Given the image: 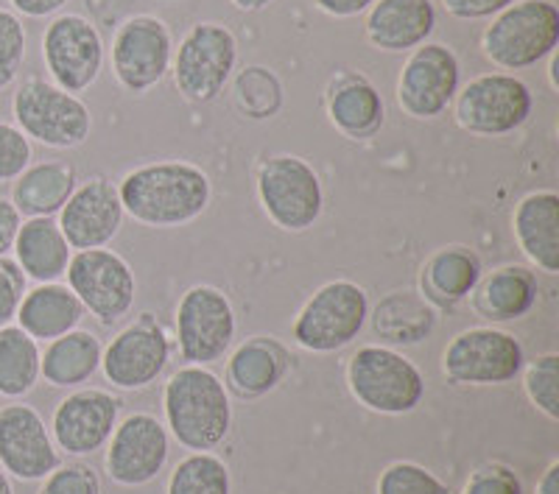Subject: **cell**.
<instances>
[{"label":"cell","mask_w":559,"mask_h":494,"mask_svg":"<svg viewBox=\"0 0 559 494\" xmlns=\"http://www.w3.org/2000/svg\"><path fill=\"white\" fill-rule=\"evenodd\" d=\"M127 216L143 227H185L210 204V179L191 162L140 165L118 184Z\"/></svg>","instance_id":"6da1fadb"},{"label":"cell","mask_w":559,"mask_h":494,"mask_svg":"<svg viewBox=\"0 0 559 494\" xmlns=\"http://www.w3.org/2000/svg\"><path fill=\"white\" fill-rule=\"evenodd\" d=\"M163 408L174 438L193 453L218 447L233 425V408L224 383L193 363L171 374L163 394Z\"/></svg>","instance_id":"7a4b0ae2"},{"label":"cell","mask_w":559,"mask_h":494,"mask_svg":"<svg viewBox=\"0 0 559 494\" xmlns=\"http://www.w3.org/2000/svg\"><path fill=\"white\" fill-rule=\"evenodd\" d=\"M347 386L364 408L386 417L412 413L426 397V377L392 347L369 344L347 363Z\"/></svg>","instance_id":"3957f363"},{"label":"cell","mask_w":559,"mask_h":494,"mask_svg":"<svg viewBox=\"0 0 559 494\" xmlns=\"http://www.w3.org/2000/svg\"><path fill=\"white\" fill-rule=\"evenodd\" d=\"M559 9L551 0H515L484 32V53L503 70H523L557 51Z\"/></svg>","instance_id":"277c9868"},{"label":"cell","mask_w":559,"mask_h":494,"mask_svg":"<svg viewBox=\"0 0 559 494\" xmlns=\"http://www.w3.org/2000/svg\"><path fill=\"white\" fill-rule=\"evenodd\" d=\"M369 316L367 291L349 279L319 288L294 322V341L308 352H338L358 338Z\"/></svg>","instance_id":"5b68a950"},{"label":"cell","mask_w":559,"mask_h":494,"mask_svg":"<svg viewBox=\"0 0 559 494\" xmlns=\"http://www.w3.org/2000/svg\"><path fill=\"white\" fill-rule=\"evenodd\" d=\"M12 112L20 132L48 148L82 146L93 129V115L84 101L43 79H28L20 84Z\"/></svg>","instance_id":"8992f818"},{"label":"cell","mask_w":559,"mask_h":494,"mask_svg":"<svg viewBox=\"0 0 559 494\" xmlns=\"http://www.w3.org/2000/svg\"><path fill=\"white\" fill-rule=\"evenodd\" d=\"M258 198L263 213L286 232H306L319 221L324 207L319 173L294 154H277L261 165Z\"/></svg>","instance_id":"52a82bcc"},{"label":"cell","mask_w":559,"mask_h":494,"mask_svg":"<svg viewBox=\"0 0 559 494\" xmlns=\"http://www.w3.org/2000/svg\"><path fill=\"white\" fill-rule=\"evenodd\" d=\"M238 62V43L222 23H199L185 34L174 59V84L188 101L207 104L227 87Z\"/></svg>","instance_id":"ba28073f"},{"label":"cell","mask_w":559,"mask_h":494,"mask_svg":"<svg viewBox=\"0 0 559 494\" xmlns=\"http://www.w3.org/2000/svg\"><path fill=\"white\" fill-rule=\"evenodd\" d=\"M523 347L512 333L471 327L451 338L442 352V372L459 386H503L523 369Z\"/></svg>","instance_id":"9c48e42d"},{"label":"cell","mask_w":559,"mask_h":494,"mask_svg":"<svg viewBox=\"0 0 559 494\" xmlns=\"http://www.w3.org/2000/svg\"><path fill=\"white\" fill-rule=\"evenodd\" d=\"M68 288L76 293L84 311L96 316L104 327L121 322L134 304L138 282L121 254L109 249H84L68 263Z\"/></svg>","instance_id":"30bf717a"},{"label":"cell","mask_w":559,"mask_h":494,"mask_svg":"<svg viewBox=\"0 0 559 494\" xmlns=\"http://www.w3.org/2000/svg\"><path fill=\"white\" fill-rule=\"evenodd\" d=\"M236 338V311L227 293L213 286H193L177 304L179 356L193 366L224 358Z\"/></svg>","instance_id":"8fae6325"},{"label":"cell","mask_w":559,"mask_h":494,"mask_svg":"<svg viewBox=\"0 0 559 494\" xmlns=\"http://www.w3.org/2000/svg\"><path fill=\"white\" fill-rule=\"evenodd\" d=\"M459 126L484 137L518 132L532 115V93L526 84L507 73L473 79L456 96Z\"/></svg>","instance_id":"7c38bea8"},{"label":"cell","mask_w":559,"mask_h":494,"mask_svg":"<svg viewBox=\"0 0 559 494\" xmlns=\"http://www.w3.org/2000/svg\"><path fill=\"white\" fill-rule=\"evenodd\" d=\"M171 32L152 14L127 20L112 39V70L127 93H146L171 70Z\"/></svg>","instance_id":"4fadbf2b"},{"label":"cell","mask_w":559,"mask_h":494,"mask_svg":"<svg viewBox=\"0 0 559 494\" xmlns=\"http://www.w3.org/2000/svg\"><path fill=\"white\" fill-rule=\"evenodd\" d=\"M459 59L451 48L439 43H423L414 48L397 79V104L417 121L439 118L459 93Z\"/></svg>","instance_id":"5bb4252c"},{"label":"cell","mask_w":559,"mask_h":494,"mask_svg":"<svg viewBox=\"0 0 559 494\" xmlns=\"http://www.w3.org/2000/svg\"><path fill=\"white\" fill-rule=\"evenodd\" d=\"M43 59L59 89L84 93L102 73L104 43L82 14H62L45 28Z\"/></svg>","instance_id":"9a60e30c"},{"label":"cell","mask_w":559,"mask_h":494,"mask_svg":"<svg viewBox=\"0 0 559 494\" xmlns=\"http://www.w3.org/2000/svg\"><path fill=\"white\" fill-rule=\"evenodd\" d=\"M168 433L152 413H132L109 436L107 472L121 486H143L163 472L168 461Z\"/></svg>","instance_id":"2e32d148"},{"label":"cell","mask_w":559,"mask_h":494,"mask_svg":"<svg viewBox=\"0 0 559 494\" xmlns=\"http://www.w3.org/2000/svg\"><path fill=\"white\" fill-rule=\"evenodd\" d=\"M59 467L43 417L32 406L0 408V469L17 481H43Z\"/></svg>","instance_id":"e0dca14e"},{"label":"cell","mask_w":559,"mask_h":494,"mask_svg":"<svg viewBox=\"0 0 559 494\" xmlns=\"http://www.w3.org/2000/svg\"><path fill=\"white\" fill-rule=\"evenodd\" d=\"M59 229L70 249H104L121 232L123 207L118 188L107 179H90L70 193L59 209Z\"/></svg>","instance_id":"ac0fdd59"},{"label":"cell","mask_w":559,"mask_h":494,"mask_svg":"<svg viewBox=\"0 0 559 494\" xmlns=\"http://www.w3.org/2000/svg\"><path fill=\"white\" fill-rule=\"evenodd\" d=\"M118 399L102 388H82L57 406L51 419L53 442L68 456H93L118 425Z\"/></svg>","instance_id":"d6986e66"},{"label":"cell","mask_w":559,"mask_h":494,"mask_svg":"<svg viewBox=\"0 0 559 494\" xmlns=\"http://www.w3.org/2000/svg\"><path fill=\"white\" fill-rule=\"evenodd\" d=\"M168 356H171V344L166 333L152 318H143L109 341L102 352V369L112 386L146 388L166 369Z\"/></svg>","instance_id":"ffe728a7"},{"label":"cell","mask_w":559,"mask_h":494,"mask_svg":"<svg viewBox=\"0 0 559 494\" xmlns=\"http://www.w3.org/2000/svg\"><path fill=\"white\" fill-rule=\"evenodd\" d=\"M433 28L437 9L431 0H376L367 14V39L378 51H414Z\"/></svg>","instance_id":"44dd1931"},{"label":"cell","mask_w":559,"mask_h":494,"mask_svg":"<svg viewBox=\"0 0 559 494\" xmlns=\"http://www.w3.org/2000/svg\"><path fill=\"white\" fill-rule=\"evenodd\" d=\"M518 246L548 277L559 274V196L537 191L521 198L512 216Z\"/></svg>","instance_id":"7402d4cb"},{"label":"cell","mask_w":559,"mask_h":494,"mask_svg":"<svg viewBox=\"0 0 559 494\" xmlns=\"http://www.w3.org/2000/svg\"><path fill=\"white\" fill-rule=\"evenodd\" d=\"M14 318H17V327L26 329L34 341H53L79 327L84 308L68 286L39 282L34 291H26Z\"/></svg>","instance_id":"603a6c76"},{"label":"cell","mask_w":559,"mask_h":494,"mask_svg":"<svg viewBox=\"0 0 559 494\" xmlns=\"http://www.w3.org/2000/svg\"><path fill=\"white\" fill-rule=\"evenodd\" d=\"M73 249L64 241L62 229L53 218H28L20 224L14 238V263L26 277L37 282H57L64 277Z\"/></svg>","instance_id":"cb8c5ba5"},{"label":"cell","mask_w":559,"mask_h":494,"mask_svg":"<svg viewBox=\"0 0 559 494\" xmlns=\"http://www.w3.org/2000/svg\"><path fill=\"white\" fill-rule=\"evenodd\" d=\"M473 308L489 322H515L537 302V279L523 266H503L478 279Z\"/></svg>","instance_id":"d4e9b609"},{"label":"cell","mask_w":559,"mask_h":494,"mask_svg":"<svg viewBox=\"0 0 559 494\" xmlns=\"http://www.w3.org/2000/svg\"><path fill=\"white\" fill-rule=\"evenodd\" d=\"M76 191V171L68 162H39L28 165L26 171L14 179L12 204L20 216L51 218L64 207L70 193Z\"/></svg>","instance_id":"484cf974"},{"label":"cell","mask_w":559,"mask_h":494,"mask_svg":"<svg viewBox=\"0 0 559 494\" xmlns=\"http://www.w3.org/2000/svg\"><path fill=\"white\" fill-rule=\"evenodd\" d=\"M102 341L93 333L70 329L64 336L48 341V349L39 361V377L57 388L82 386L102 366Z\"/></svg>","instance_id":"4316f807"},{"label":"cell","mask_w":559,"mask_h":494,"mask_svg":"<svg viewBox=\"0 0 559 494\" xmlns=\"http://www.w3.org/2000/svg\"><path fill=\"white\" fill-rule=\"evenodd\" d=\"M333 126L353 140H367L383 126V98L364 76H344L328 98Z\"/></svg>","instance_id":"83f0119b"},{"label":"cell","mask_w":559,"mask_h":494,"mask_svg":"<svg viewBox=\"0 0 559 494\" xmlns=\"http://www.w3.org/2000/svg\"><path fill=\"white\" fill-rule=\"evenodd\" d=\"M288 369L286 349L269 338H252L233 352L227 363V381L241 397H261L272 391Z\"/></svg>","instance_id":"f1b7e54d"},{"label":"cell","mask_w":559,"mask_h":494,"mask_svg":"<svg viewBox=\"0 0 559 494\" xmlns=\"http://www.w3.org/2000/svg\"><path fill=\"white\" fill-rule=\"evenodd\" d=\"M376 333L389 344H417L433 329V311L428 299L412 291L389 293L376 308Z\"/></svg>","instance_id":"f546056e"},{"label":"cell","mask_w":559,"mask_h":494,"mask_svg":"<svg viewBox=\"0 0 559 494\" xmlns=\"http://www.w3.org/2000/svg\"><path fill=\"white\" fill-rule=\"evenodd\" d=\"M478 279H481V261L464 246L439 249L426 263V274H423L428 293L442 302H459L471 297Z\"/></svg>","instance_id":"4dcf8cb0"},{"label":"cell","mask_w":559,"mask_h":494,"mask_svg":"<svg viewBox=\"0 0 559 494\" xmlns=\"http://www.w3.org/2000/svg\"><path fill=\"white\" fill-rule=\"evenodd\" d=\"M39 344L26 329L7 324L0 327V394L3 397H23L39 381Z\"/></svg>","instance_id":"1f68e13d"},{"label":"cell","mask_w":559,"mask_h":494,"mask_svg":"<svg viewBox=\"0 0 559 494\" xmlns=\"http://www.w3.org/2000/svg\"><path fill=\"white\" fill-rule=\"evenodd\" d=\"M168 494H229V469L210 453L182 458L168 481Z\"/></svg>","instance_id":"d6a6232c"},{"label":"cell","mask_w":559,"mask_h":494,"mask_svg":"<svg viewBox=\"0 0 559 494\" xmlns=\"http://www.w3.org/2000/svg\"><path fill=\"white\" fill-rule=\"evenodd\" d=\"M236 104L247 118H274L283 104V87L266 68H247L236 79Z\"/></svg>","instance_id":"836d02e7"},{"label":"cell","mask_w":559,"mask_h":494,"mask_svg":"<svg viewBox=\"0 0 559 494\" xmlns=\"http://www.w3.org/2000/svg\"><path fill=\"white\" fill-rule=\"evenodd\" d=\"M523 386H526V394L534 402V408L546 413L551 422H557L559 419V356L557 352H548V356H540L537 361L528 363Z\"/></svg>","instance_id":"e575fe53"},{"label":"cell","mask_w":559,"mask_h":494,"mask_svg":"<svg viewBox=\"0 0 559 494\" xmlns=\"http://www.w3.org/2000/svg\"><path fill=\"white\" fill-rule=\"evenodd\" d=\"M378 494H453L448 483L439 481L431 469L414 461H397L381 472Z\"/></svg>","instance_id":"d590c367"},{"label":"cell","mask_w":559,"mask_h":494,"mask_svg":"<svg viewBox=\"0 0 559 494\" xmlns=\"http://www.w3.org/2000/svg\"><path fill=\"white\" fill-rule=\"evenodd\" d=\"M26 59V28L9 9H0V93L12 87Z\"/></svg>","instance_id":"8d00e7d4"},{"label":"cell","mask_w":559,"mask_h":494,"mask_svg":"<svg viewBox=\"0 0 559 494\" xmlns=\"http://www.w3.org/2000/svg\"><path fill=\"white\" fill-rule=\"evenodd\" d=\"M32 165V140L0 121V182H14Z\"/></svg>","instance_id":"74e56055"},{"label":"cell","mask_w":559,"mask_h":494,"mask_svg":"<svg viewBox=\"0 0 559 494\" xmlns=\"http://www.w3.org/2000/svg\"><path fill=\"white\" fill-rule=\"evenodd\" d=\"M37 494H102V481L84 463H68V467L53 469L51 475H45Z\"/></svg>","instance_id":"f35d334b"},{"label":"cell","mask_w":559,"mask_h":494,"mask_svg":"<svg viewBox=\"0 0 559 494\" xmlns=\"http://www.w3.org/2000/svg\"><path fill=\"white\" fill-rule=\"evenodd\" d=\"M462 494H523L521 478L501 463H487L476 469L471 481L464 483Z\"/></svg>","instance_id":"ab89813d"},{"label":"cell","mask_w":559,"mask_h":494,"mask_svg":"<svg viewBox=\"0 0 559 494\" xmlns=\"http://www.w3.org/2000/svg\"><path fill=\"white\" fill-rule=\"evenodd\" d=\"M23 297H26V274L20 272L14 261L0 257V327L12 324Z\"/></svg>","instance_id":"60d3db41"},{"label":"cell","mask_w":559,"mask_h":494,"mask_svg":"<svg viewBox=\"0 0 559 494\" xmlns=\"http://www.w3.org/2000/svg\"><path fill=\"white\" fill-rule=\"evenodd\" d=\"M515 0H442L448 14L459 20H481L492 17V14L503 12L507 7H512Z\"/></svg>","instance_id":"b9f144b4"},{"label":"cell","mask_w":559,"mask_h":494,"mask_svg":"<svg viewBox=\"0 0 559 494\" xmlns=\"http://www.w3.org/2000/svg\"><path fill=\"white\" fill-rule=\"evenodd\" d=\"M20 224H23V216L17 213L12 198L0 196V257H7L14 249V238H17L20 232Z\"/></svg>","instance_id":"7bdbcfd3"},{"label":"cell","mask_w":559,"mask_h":494,"mask_svg":"<svg viewBox=\"0 0 559 494\" xmlns=\"http://www.w3.org/2000/svg\"><path fill=\"white\" fill-rule=\"evenodd\" d=\"M376 0H317V7L331 17H356V14L367 12Z\"/></svg>","instance_id":"ee69618b"},{"label":"cell","mask_w":559,"mask_h":494,"mask_svg":"<svg viewBox=\"0 0 559 494\" xmlns=\"http://www.w3.org/2000/svg\"><path fill=\"white\" fill-rule=\"evenodd\" d=\"M68 0H12V7L26 17H48V14L59 12Z\"/></svg>","instance_id":"f6af8a7d"},{"label":"cell","mask_w":559,"mask_h":494,"mask_svg":"<svg viewBox=\"0 0 559 494\" xmlns=\"http://www.w3.org/2000/svg\"><path fill=\"white\" fill-rule=\"evenodd\" d=\"M537 494H559V461L548 463V469L537 481Z\"/></svg>","instance_id":"bcb514c9"},{"label":"cell","mask_w":559,"mask_h":494,"mask_svg":"<svg viewBox=\"0 0 559 494\" xmlns=\"http://www.w3.org/2000/svg\"><path fill=\"white\" fill-rule=\"evenodd\" d=\"M269 3H272V0H233V7L241 9V12H261Z\"/></svg>","instance_id":"7dc6e473"},{"label":"cell","mask_w":559,"mask_h":494,"mask_svg":"<svg viewBox=\"0 0 559 494\" xmlns=\"http://www.w3.org/2000/svg\"><path fill=\"white\" fill-rule=\"evenodd\" d=\"M0 494H14L12 489V481H9V475L0 469Z\"/></svg>","instance_id":"c3c4849f"}]
</instances>
